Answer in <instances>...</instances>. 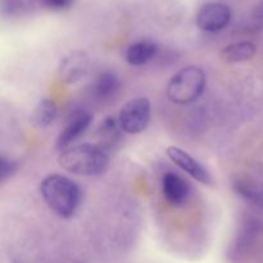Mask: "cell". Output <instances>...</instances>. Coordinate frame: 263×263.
I'll return each mask as SVG.
<instances>
[{
  "label": "cell",
  "mask_w": 263,
  "mask_h": 263,
  "mask_svg": "<svg viewBox=\"0 0 263 263\" xmlns=\"http://www.w3.org/2000/svg\"><path fill=\"white\" fill-rule=\"evenodd\" d=\"M44 202L58 217H73L81 204V189L69 177L59 174L46 176L40 184Z\"/></svg>",
  "instance_id": "cell-1"
},
{
  "label": "cell",
  "mask_w": 263,
  "mask_h": 263,
  "mask_svg": "<svg viewBox=\"0 0 263 263\" xmlns=\"http://www.w3.org/2000/svg\"><path fill=\"white\" fill-rule=\"evenodd\" d=\"M59 166L77 176H99L109 164V157L104 148L90 143L64 149L58 157Z\"/></svg>",
  "instance_id": "cell-2"
},
{
  "label": "cell",
  "mask_w": 263,
  "mask_h": 263,
  "mask_svg": "<svg viewBox=\"0 0 263 263\" xmlns=\"http://www.w3.org/2000/svg\"><path fill=\"white\" fill-rule=\"evenodd\" d=\"M207 86V76L199 67L187 66L177 71L167 84V98L179 105L199 99Z\"/></svg>",
  "instance_id": "cell-3"
},
{
  "label": "cell",
  "mask_w": 263,
  "mask_h": 263,
  "mask_svg": "<svg viewBox=\"0 0 263 263\" xmlns=\"http://www.w3.org/2000/svg\"><path fill=\"white\" fill-rule=\"evenodd\" d=\"M152 107L148 98L139 97L128 100L118 113L121 128L123 133L136 135L146 130L151 122Z\"/></svg>",
  "instance_id": "cell-4"
},
{
  "label": "cell",
  "mask_w": 263,
  "mask_h": 263,
  "mask_svg": "<svg viewBox=\"0 0 263 263\" xmlns=\"http://www.w3.org/2000/svg\"><path fill=\"white\" fill-rule=\"evenodd\" d=\"M231 21V9L222 3H208L197 13L195 23L204 32H220Z\"/></svg>",
  "instance_id": "cell-5"
},
{
  "label": "cell",
  "mask_w": 263,
  "mask_h": 263,
  "mask_svg": "<svg viewBox=\"0 0 263 263\" xmlns=\"http://www.w3.org/2000/svg\"><path fill=\"white\" fill-rule=\"evenodd\" d=\"M90 59L82 50H73L64 55L59 62V76L66 84H76L89 72Z\"/></svg>",
  "instance_id": "cell-6"
},
{
  "label": "cell",
  "mask_w": 263,
  "mask_h": 263,
  "mask_svg": "<svg viewBox=\"0 0 263 263\" xmlns=\"http://www.w3.org/2000/svg\"><path fill=\"white\" fill-rule=\"evenodd\" d=\"M166 153L167 157L174 162L175 166L179 167L181 171L189 175L190 177L205 185H210L212 182V177H211L210 172L203 167L202 163H199L194 157L190 156L184 149L171 145L167 148Z\"/></svg>",
  "instance_id": "cell-7"
},
{
  "label": "cell",
  "mask_w": 263,
  "mask_h": 263,
  "mask_svg": "<svg viewBox=\"0 0 263 263\" xmlns=\"http://www.w3.org/2000/svg\"><path fill=\"white\" fill-rule=\"evenodd\" d=\"M92 122V116L89 112L80 110L72 116L71 120L67 122L63 130L59 133L58 138L55 140V148L59 152H63L64 149L69 148L72 143L81 138L85 131L90 127Z\"/></svg>",
  "instance_id": "cell-8"
},
{
  "label": "cell",
  "mask_w": 263,
  "mask_h": 263,
  "mask_svg": "<svg viewBox=\"0 0 263 263\" xmlns=\"http://www.w3.org/2000/svg\"><path fill=\"white\" fill-rule=\"evenodd\" d=\"M162 194L172 207H182L190 195V186L180 175L168 171L162 179Z\"/></svg>",
  "instance_id": "cell-9"
},
{
  "label": "cell",
  "mask_w": 263,
  "mask_h": 263,
  "mask_svg": "<svg viewBox=\"0 0 263 263\" xmlns=\"http://www.w3.org/2000/svg\"><path fill=\"white\" fill-rule=\"evenodd\" d=\"M158 53V45L151 40H140L131 44L125 53V59L130 66H143L151 62Z\"/></svg>",
  "instance_id": "cell-10"
},
{
  "label": "cell",
  "mask_w": 263,
  "mask_h": 263,
  "mask_svg": "<svg viewBox=\"0 0 263 263\" xmlns=\"http://www.w3.org/2000/svg\"><path fill=\"white\" fill-rule=\"evenodd\" d=\"M121 82L117 74L110 71H104L99 73L92 84V94L100 100L112 99L120 91Z\"/></svg>",
  "instance_id": "cell-11"
},
{
  "label": "cell",
  "mask_w": 263,
  "mask_h": 263,
  "mask_svg": "<svg viewBox=\"0 0 263 263\" xmlns=\"http://www.w3.org/2000/svg\"><path fill=\"white\" fill-rule=\"evenodd\" d=\"M257 48L251 41H239L230 44L221 50L220 58L226 63H241L252 59L256 54Z\"/></svg>",
  "instance_id": "cell-12"
},
{
  "label": "cell",
  "mask_w": 263,
  "mask_h": 263,
  "mask_svg": "<svg viewBox=\"0 0 263 263\" xmlns=\"http://www.w3.org/2000/svg\"><path fill=\"white\" fill-rule=\"evenodd\" d=\"M121 131L123 130L121 128L118 118H116L115 116H108V117H105L99 125V128H98V136H99V141L102 144L100 146L110 148L116 143H118Z\"/></svg>",
  "instance_id": "cell-13"
},
{
  "label": "cell",
  "mask_w": 263,
  "mask_h": 263,
  "mask_svg": "<svg viewBox=\"0 0 263 263\" xmlns=\"http://www.w3.org/2000/svg\"><path fill=\"white\" fill-rule=\"evenodd\" d=\"M57 115H58V108L55 103L50 99H44L36 105L32 118L36 126L45 128L55 121Z\"/></svg>",
  "instance_id": "cell-14"
},
{
  "label": "cell",
  "mask_w": 263,
  "mask_h": 263,
  "mask_svg": "<svg viewBox=\"0 0 263 263\" xmlns=\"http://www.w3.org/2000/svg\"><path fill=\"white\" fill-rule=\"evenodd\" d=\"M74 0H31V4L40 9L51 10V12H61L72 7Z\"/></svg>",
  "instance_id": "cell-15"
},
{
  "label": "cell",
  "mask_w": 263,
  "mask_h": 263,
  "mask_svg": "<svg viewBox=\"0 0 263 263\" xmlns=\"http://www.w3.org/2000/svg\"><path fill=\"white\" fill-rule=\"evenodd\" d=\"M18 168L17 162L12 161L10 158H7L5 156L2 157L0 159V176H2V180H7L8 177H10L12 175L15 174Z\"/></svg>",
  "instance_id": "cell-16"
},
{
  "label": "cell",
  "mask_w": 263,
  "mask_h": 263,
  "mask_svg": "<svg viewBox=\"0 0 263 263\" xmlns=\"http://www.w3.org/2000/svg\"><path fill=\"white\" fill-rule=\"evenodd\" d=\"M253 17L256 20H263V0H259L258 4L253 9Z\"/></svg>",
  "instance_id": "cell-17"
}]
</instances>
